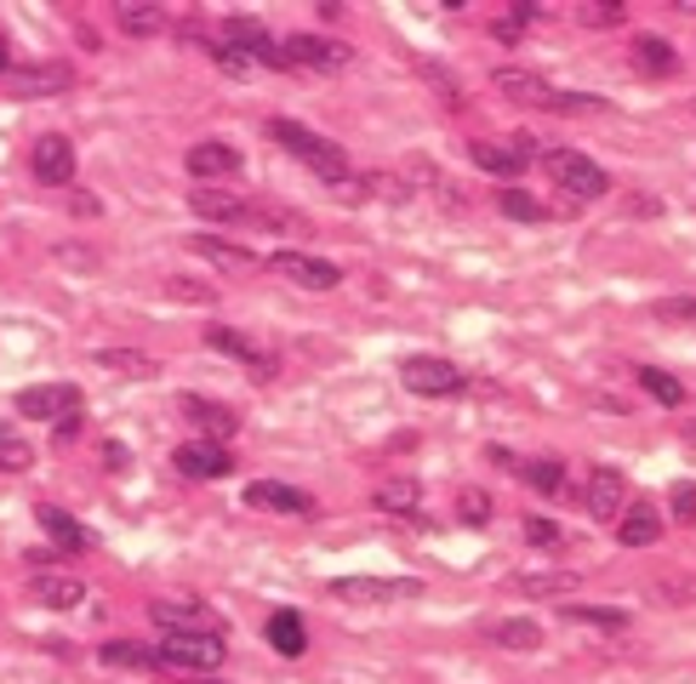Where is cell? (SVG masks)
Listing matches in <instances>:
<instances>
[{"mask_svg": "<svg viewBox=\"0 0 696 684\" xmlns=\"http://www.w3.org/2000/svg\"><path fill=\"white\" fill-rule=\"evenodd\" d=\"M40 530L52 537V548H58V553H92V548H97L92 525H81L74 514H63L58 502H40Z\"/></svg>", "mask_w": 696, "mask_h": 684, "instance_id": "obj_18", "label": "cell"}, {"mask_svg": "<svg viewBox=\"0 0 696 684\" xmlns=\"http://www.w3.org/2000/svg\"><path fill=\"white\" fill-rule=\"evenodd\" d=\"M171 463H178L183 479H229L235 473V456L223 440H189V445L171 451Z\"/></svg>", "mask_w": 696, "mask_h": 684, "instance_id": "obj_12", "label": "cell"}, {"mask_svg": "<svg viewBox=\"0 0 696 684\" xmlns=\"http://www.w3.org/2000/svg\"><path fill=\"white\" fill-rule=\"evenodd\" d=\"M206 684H217V679H212V673H206Z\"/></svg>", "mask_w": 696, "mask_h": 684, "instance_id": "obj_55", "label": "cell"}, {"mask_svg": "<svg viewBox=\"0 0 696 684\" xmlns=\"http://www.w3.org/2000/svg\"><path fill=\"white\" fill-rule=\"evenodd\" d=\"M577 23H583V29H611V23H623V0H600V7H577Z\"/></svg>", "mask_w": 696, "mask_h": 684, "instance_id": "obj_40", "label": "cell"}, {"mask_svg": "<svg viewBox=\"0 0 696 684\" xmlns=\"http://www.w3.org/2000/svg\"><path fill=\"white\" fill-rule=\"evenodd\" d=\"M526 542L554 548V542H560V525H554V519H526Z\"/></svg>", "mask_w": 696, "mask_h": 684, "instance_id": "obj_47", "label": "cell"}, {"mask_svg": "<svg viewBox=\"0 0 696 684\" xmlns=\"http://www.w3.org/2000/svg\"><path fill=\"white\" fill-rule=\"evenodd\" d=\"M178 411H183V422L201 428V440H235V428H240V417L229 411V405H217L206 394H183Z\"/></svg>", "mask_w": 696, "mask_h": 684, "instance_id": "obj_17", "label": "cell"}, {"mask_svg": "<svg viewBox=\"0 0 696 684\" xmlns=\"http://www.w3.org/2000/svg\"><path fill=\"white\" fill-rule=\"evenodd\" d=\"M657 320H696V297H668V302H657Z\"/></svg>", "mask_w": 696, "mask_h": 684, "instance_id": "obj_48", "label": "cell"}, {"mask_svg": "<svg viewBox=\"0 0 696 684\" xmlns=\"http://www.w3.org/2000/svg\"><path fill=\"white\" fill-rule=\"evenodd\" d=\"M104 468H109V473H127V468H132V451L109 440V445H104Z\"/></svg>", "mask_w": 696, "mask_h": 684, "instance_id": "obj_50", "label": "cell"}, {"mask_svg": "<svg viewBox=\"0 0 696 684\" xmlns=\"http://www.w3.org/2000/svg\"><path fill=\"white\" fill-rule=\"evenodd\" d=\"M268 268H275L280 280L303 286V291H337V286H343V268L326 263V257H309V251H275V257H268Z\"/></svg>", "mask_w": 696, "mask_h": 684, "instance_id": "obj_6", "label": "cell"}, {"mask_svg": "<svg viewBox=\"0 0 696 684\" xmlns=\"http://www.w3.org/2000/svg\"><path fill=\"white\" fill-rule=\"evenodd\" d=\"M685 440H696V428H685Z\"/></svg>", "mask_w": 696, "mask_h": 684, "instance_id": "obj_54", "label": "cell"}, {"mask_svg": "<svg viewBox=\"0 0 696 684\" xmlns=\"http://www.w3.org/2000/svg\"><path fill=\"white\" fill-rule=\"evenodd\" d=\"M115 23H120V35H160L166 29V12L160 7H143V0H120L115 7Z\"/></svg>", "mask_w": 696, "mask_h": 684, "instance_id": "obj_28", "label": "cell"}, {"mask_svg": "<svg viewBox=\"0 0 696 684\" xmlns=\"http://www.w3.org/2000/svg\"><path fill=\"white\" fill-rule=\"evenodd\" d=\"M252 223H275V235H303V228H309V217H303V212L268 206V200H263V206H257V200H252Z\"/></svg>", "mask_w": 696, "mask_h": 684, "instance_id": "obj_38", "label": "cell"}, {"mask_svg": "<svg viewBox=\"0 0 696 684\" xmlns=\"http://www.w3.org/2000/svg\"><path fill=\"white\" fill-rule=\"evenodd\" d=\"M542 171H549L571 200H605L611 194V177L593 166L583 148H549V155H542Z\"/></svg>", "mask_w": 696, "mask_h": 684, "instance_id": "obj_2", "label": "cell"}, {"mask_svg": "<svg viewBox=\"0 0 696 684\" xmlns=\"http://www.w3.org/2000/svg\"><path fill=\"white\" fill-rule=\"evenodd\" d=\"M189 212L206 217V223H252V200H240L229 189H212V183H194L189 189Z\"/></svg>", "mask_w": 696, "mask_h": 684, "instance_id": "obj_16", "label": "cell"}, {"mask_svg": "<svg viewBox=\"0 0 696 684\" xmlns=\"http://www.w3.org/2000/svg\"><path fill=\"white\" fill-rule=\"evenodd\" d=\"M485 456H491V463H496V468H519V463H514V456H508L503 445H485Z\"/></svg>", "mask_w": 696, "mask_h": 684, "instance_id": "obj_52", "label": "cell"}, {"mask_svg": "<svg viewBox=\"0 0 696 684\" xmlns=\"http://www.w3.org/2000/svg\"><path fill=\"white\" fill-rule=\"evenodd\" d=\"M268 137H275L291 160H303L320 183H332V189H343V183H355V171H348V155L332 143V137H320V132H309L303 120H286V115H275L268 120Z\"/></svg>", "mask_w": 696, "mask_h": 684, "instance_id": "obj_1", "label": "cell"}, {"mask_svg": "<svg viewBox=\"0 0 696 684\" xmlns=\"http://www.w3.org/2000/svg\"><path fill=\"white\" fill-rule=\"evenodd\" d=\"M189 251H194V257H206V263H217V268H229V274H252L257 268V251L229 245V240H217V235H194Z\"/></svg>", "mask_w": 696, "mask_h": 684, "instance_id": "obj_23", "label": "cell"}, {"mask_svg": "<svg viewBox=\"0 0 696 684\" xmlns=\"http://www.w3.org/2000/svg\"><path fill=\"white\" fill-rule=\"evenodd\" d=\"M201 52H206V58H212L223 74H257V63L245 58V52H235L229 40H201Z\"/></svg>", "mask_w": 696, "mask_h": 684, "instance_id": "obj_37", "label": "cell"}, {"mask_svg": "<svg viewBox=\"0 0 696 684\" xmlns=\"http://www.w3.org/2000/svg\"><path fill=\"white\" fill-rule=\"evenodd\" d=\"M549 109H560V115H600V109H605V97H583V92H554V97H549Z\"/></svg>", "mask_w": 696, "mask_h": 684, "instance_id": "obj_41", "label": "cell"}, {"mask_svg": "<svg viewBox=\"0 0 696 684\" xmlns=\"http://www.w3.org/2000/svg\"><path fill=\"white\" fill-rule=\"evenodd\" d=\"M263 633H268V645H275L280 656H303L309 650V627H303V616H297V611H275Z\"/></svg>", "mask_w": 696, "mask_h": 684, "instance_id": "obj_27", "label": "cell"}, {"mask_svg": "<svg viewBox=\"0 0 696 684\" xmlns=\"http://www.w3.org/2000/svg\"><path fill=\"white\" fill-rule=\"evenodd\" d=\"M74 434H81V411H74V417H63V422H58V445H69Z\"/></svg>", "mask_w": 696, "mask_h": 684, "instance_id": "obj_51", "label": "cell"}, {"mask_svg": "<svg viewBox=\"0 0 696 684\" xmlns=\"http://www.w3.org/2000/svg\"><path fill=\"white\" fill-rule=\"evenodd\" d=\"M166 297H183V302H217L212 286H201V280H166Z\"/></svg>", "mask_w": 696, "mask_h": 684, "instance_id": "obj_45", "label": "cell"}, {"mask_svg": "<svg viewBox=\"0 0 696 684\" xmlns=\"http://www.w3.org/2000/svg\"><path fill=\"white\" fill-rule=\"evenodd\" d=\"M155 656H160V668H178V673H217L229 645L212 639V633H166Z\"/></svg>", "mask_w": 696, "mask_h": 684, "instance_id": "obj_3", "label": "cell"}, {"mask_svg": "<svg viewBox=\"0 0 696 684\" xmlns=\"http://www.w3.org/2000/svg\"><path fill=\"white\" fill-rule=\"evenodd\" d=\"M668 514H674L680 525H696V485H691V479L668 491Z\"/></svg>", "mask_w": 696, "mask_h": 684, "instance_id": "obj_44", "label": "cell"}, {"mask_svg": "<svg viewBox=\"0 0 696 684\" xmlns=\"http://www.w3.org/2000/svg\"><path fill=\"white\" fill-rule=\"evenodd\" d=\"M662 537V514L651 508V502H628L623 519H616V542L623 548H651Z\"/></svg>", "mask_w": 696, "mask_h": 684, "instance_id": "obj_20", "label": "cell"}, {"mask_svg": "<svg viewBox=\"0 0 696 684\" xmlns=\"http://www.w3.org/2000/svg\"><path fill=\"white\" fill-rule=\"evenodd\" d=\"M206 348L229 353V360H240L245 371H252V383H268L275 376V353H263L252 337H240L235 325H206Z\"/></svg>", "mask_w": 696, "mask_h": 684, "instance_id": "obj_14", "label": "cell"}, {"mask_svg": "<svg viewBox=\"0 0 696 684\" xmlns=\"http://www.w3.org/2000/svg\"><path fill=\"white\" fill-rule=\"evenodd\" d=\"M223 40H229L235 52H245L257 69H286V46L268 35L257 17H229V23H223Z\"/></svg>", "mask_w": 696, "mask_h": 684, "instance_id": "obj_7", "label": "cell"}, {"mask_svg": "<svg viewBox=\"0 0 696 684\" xmlns=\"http://www.w3.org/2000/svg\"><path fill=\"white\" fill-rule=\"evenodd\" d=\"M29 593L46 604V611H74V604L86 599V581H74V576H52V571H35V576H29Z\"/></svg>", "mask_w": 696, "mask_h": 684, "instance_id": "obj_22", "label": "cell"}, {"mask_svg": "<svg viewBox=\"0 0 696 684\" xmlns=\"http://www.w3.org/2000/svg\"><path fill=\"white\" fill-rule=\"evenodd\" d=\"M628 58H634L639 74H651V81H668V74L680 69V52H674V46H668L662 35H634Z\"/></svg>", "mask_w": 696, "mask_h": 684, "instance_id": "obj_21", "label": "cell"}, {"mask_svg": "<svg viewBox=\"0 0 696 684\" xmlns=\"http://www.w3.org/2000/svg\"><path fill=\"white\" fill-rule=\"evenodd\" d=\"M17 411L29 422H63V417L81 411V388L74 383H35V388L17 394Z\"/></svg>", "mask_w": 696, "mask_h": 684, "instance_id": "obj_9", "label": "cell"}, {"mask_svg": "<svg viewBox=\"0 0 696 684\" xmlns=\"http://www.w3.org/2000/svg\"><path fill=\"white\" fill-rule=\"evenodd\" d=\"M496 645H503V650H537V645H542V627H537V622H526V616L496 622Z\"/></svg>", "mask_w": 696, "mask_h": 684, "instance_id": "obj_36", "label": "cell"}, {"mask_svg": "<svg viewBox=\"0 0 696 684\" xmlns=\"http://www.w3.org/2000/svg\"><path fill=\"white\" fill-rule=\"evenodd\" d=\"M58 263H69V268H97L104 257H97L92 245H58Z\"/></svg>", "mask_w": 696, "mask_h": 684, "instance_id": "obj_46", "label": "cell"}, {"mask_svg": "<svg viewBox=\"0 0 696 684\" xmlns=\"http://www.w3.org/2000/svg\"><path fill=\"white\" fill-rule=\"evenodd\" d=\"M400 383L411 394H422V399H440V394H463L468 376H463V365L440 360V353H411V360L400 365Z\"/></svg>", "mask_w": 696, "mask_h": 684, "instance_id": "obj_5", "label": "cell"}, {"mask_svg": "<svg viewBox=\"0 0 696 684\" xmlns=\"http://www.w3.org/2000/svg\"><path fill=\"white\" fill-rule=\"evenodd\" d=\"M514 473L526 479V485H537L542 496H560V491H565V463H560V456H537V463H519Z\"/></svg>", "mask_w": 696, "mask_h": 684, "instance_id": "obj_30", "label": "cell"}, {"mask_svg": "<svg viewBox=\"0 0 696 684\" xmlns=\"http://www.w3.org/2000/svg\"><path fill=\"white\" fill-rule=\"evenodd\" d=\"M97 365L115 371V376H155V360L137 353V348H104V353H97Z\"/></svg>", "mask_w": 696, "mask_h": 684, "instance_id": "obj_33", "label": "cell"}, {"mask_svg": "<svg viewBox=\"0 0 696 684\" xmlns=\"http://www.w3.org/2000/svg\"><path fill=\"white\" fill-rule=\"evenodd\" d=\"M365 183H371L365 194H377V200H406V194H411L400 177H365Z\"/></svg>", "mask_w": 696, "mask_h": 684, "instance_id": "obj_49", "label": "cell"}, {"mask_svg": "<svg viewBox=\"0 0 696 684\" xmlns=\"http://www.w3.org/2000/svg\"><path fill=\"white\" fill-rule=\"evenodd\" d=\"M97 662H104V668H143V673H155L160 656L143 650V645H132V639H109L104 650H97Z\"/></svg>", "mask_w": 696, "mask_h": 684, "instance_id": "obj_29", "label": "cell"}, {"mask_svg": "<svg viewBox=\"0 0 696 684\" xmlns=\"http://www.w3.org/2000/svg\"><path fill=\"white\" fill-rule=\"evenodd\" d=\"M639 388L651 394L657 405H685V388H680V376H668L657 365H639Z\"/></svg>", "mask_w": 696, "mask_h": 684, "instance_id": "obj_35", "label": "cell"}, {"mask_svg": "<svg viewBox=\"0 0 696 684\" xmlns=\"http://www.w3.org/2000/svg\"><path fill=\"white\" fill-rule=\"evenodd\" d=\"M245 508L286 514V519H314V496L297 491V485H280V479H252V485H245Z\"/></svg>", "mask_w": 696, "mask_h": 684, "instance_id": "obj_8", "label": "cell"}, {"mask_svg": "<svg viewBox=\"0 0 696 684\" xmlns=\"http://www.w3.org/2000/svg\"><path fill=\"white\" fill-rule=\"evenodd\" d=\"M468 155H475V166H480V171L503 177V183H508V177H519V171H526V160L514 155V143H491V137H475V143H468Z\"/></svg>", "mask_w": 696, "mask_h": 684, "instance_id": "obj_25", "label": "cell"}, {"mask_svg": "<svg viewBox=\"0 0 696 684\" xmlns=\"http://www.w3.org/2000/svg\"><path fill=\"white\" fill-rule=\"evenodd\" d=\"M332 593H337V599H406V593H417V581H377V576H343V581H332Z\"/></svg>", "mask_w": 696, "mask_h": 684, "instance_id": "obj_26", "label": "cell"}, {"mask_svg": "<svg viewBox=\"0 0 696 684\" xmlns=\"http://www.w3.org/2000/svg\"><path fill=\"white\" fill-rule=\"evenodd\" d=\"M457 519H463V525H491V496L463 491V496H457Z\"/></svg>", "mask_w": 696, "mask_h": 684, "instance_id": "obj_43", "label": "cell"}, {"mask_svg": "<svg viewBox=\"0 0 696 684\" xmlns=\"http://www.w3.org/2000/svg\"><path fill=\"white\" fill-rule=\"evenodd\" d=\"M7 58H12V52H7V35H0V81H7V69H12Z\"/></svg>", "mask_w": 696, "mask_h": 684, "instance_id": "obj_53", "label": "cell"}, {"mask_svg": "<svg viewBox=\"0 0 696 684\" xmlns=\"http://www.w3.org/2000/svg\"><path fill=\"white\" fill-rule=\"evenodd\" d=\"M148 622H155L160 633H212V639H223V633H229V622H223L212 604L189 599V593L155 599V604H148Z\"/></svg>", "mask_w": 696, "mask_h": 684, "instance_id": "obj_4", "label": "cell"}, {"mask_svg": "<svg viewBox=\"0 0 696 684\" xmlns=\"http://www.w3.org/2000/svg\"><path fill=\"white\" fill-rule=\"evenodd\" d=\"M583 508L593 519H623V508H628V479L616 473V468H593L588 485H583Z\"/></svg>", "mask_w": 696, "mask_h": 684, "instance_id": "obj_15", "label": "cell"}, {"mask_svg": "<svg viewBox=\"0 0 696 684\" xmlns=\"http://www.w3.org/2000/svg\"><path fill=\"white\" fill-rule=\"evenodd\" d=\"M496 206H503V217H514V223H549V206L531 200L526 189H503V194H496Z\"/></svg>", "mask_w": 696, "mask_h": 684, "instance_id": "obj_34", "label": "cell"}, {"mask_svg": "<svg viewBox=\"0 0 696 684\" xmlns=\"http://www.w3.org/2000/svg\"><path fill=\"white\" fill-rule=\"evenodd\" d=\"M29 171L40 177V183H52V189L74 183V143L63 132H40L29 143Z\"/></svg>", "mask_w": 696, "mask_h": 684, "instance_id": "obj_11", "label": "cell"}, {"mask_svg": "<svg viewBox=\"0 0 696 684\" xmlns=\"http://www.w3.org/2000/svg\"><path fill=\"white\" fill-rule=\"evenodd\" d=\"M560 616L571 627H600V633H623L628 611H600V604H560Z\"/></svg>", "mask_w": 696, "mask_h": 684, "instance_id": "obj_31", "label": "cell"}, {"mask_svg": "<svg viewBox=\"0 0 696 684\" xmlns=\"http://www.w3.org/2000/svg\"><path fill=\"white\" fill-rule=\"evenodd\" d=\"M7 92L12 97H63V92H74V69L69 63H23V69H7Z\"/></svg>", "mask_w": 696, "mask_h": 684, "instance_id": "obj_10", "label": "cell"}, {"mask_svg": "<svg viewBox=\"0 0 696 684\" xmlns=\"http://www.w3.org/2000/svg\"><path fill=\"white\" fill-rule=\"evenodd\" d=\"M183 166L201 177V183H212V177H235L240 171V148H229V143H194Z\"/></svg>", "mask_w": 696, "mask_h": 684, "instance_id": "obj_24", "label": "cell"}, {"mask_svg": "<svg viewBox=\"0 0 696 684\" xmlns=\"http://www.w3.org/2000/svg\"><path fill=\"white\" fill-rule=\"evenodd\" d=\"M514 593H577V576H565V571H554V576H514Z\"/></svg>", "mask_w": 696, "mask_h": 684, "instance_id": "obj_39", "label": "cell"}, {"mask_svg": "<svg viewBox=\"0 0 696 684\" xmlns=\"http://www.w3.org/2000/svg\"><path fill=\"white\" fill-rule=\"evenodd\" d=\"M491 86L503 97H514V104H537V109H549V97H554V86L542 81V74H531V69H496Z\"/></svg>", "mask_w": 696, "mask_h": 684, "instance_id": "obj_19", "label": "cell"}, {"mask_svg": "<svg viewBox=\"0 0 696 684\" xmlns=\"http://www.w3.org/2000/svg\"><path fill=\"white\" fill-rule=\"evenodd\" d=\"M280 46H286V69H326V74H337V69H348V58H355L343 40H326V35H291Z\"/></svg>", "mask_w": 696, "mask_h": 684, "instance_id": "obj_13", "label": "cell"}, {"mask_svg": "<svg viewBox=\"0 0 696 684\" xmlns=\"http://www.w3.org/2000/svg\"><path fill=\"white\" fill-rule=\"evenodd\" d=\"M29 456H35V451L23 445L7 422H0V468H29Z\"/></svg>", "mask_w": 696, "mask_h": 684, "instance_id": "obj_42", "label": "cell"}, {"mask_svg": "<svg viewBox=\"0 0 696 684\" xmlns=\"http://www.w3.org/2000/svg\"><path fill=\"white\" fill-rule=\"evenodd\" d=\"M377 502L383 514H417V502H422V485L417 479H388V485H377Z\"/></svg>", "mask_w": 696, "mask_h": 684, "instance_id": "obj_32", "label": "cell"}]
</instances>
